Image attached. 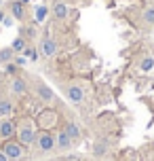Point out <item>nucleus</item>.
<instances>
[{"label": "nucleus", "instance_id": "1", "mask_svg": "<svg viewBox=\"0 0 154 161\" xmlns=\"http://www.w3.org/2000/svg\"><path fill=\"white\" fill-rule=\"evenodd\" d=\"M34 146L38 155H49L57 148V134H53L51 129H40L36 131V140H34Z\"/></svg>", "mask_w": 154, "mask_h": 161}, {"label": "nucleus", "instance_id": "2", "mask_svg": "<svg viewBox=\"0 0 154 161\" xmlns=\"http://www.w3.org/2000/svg\"><path fill=\"white\" fill-rule=\"evenodd\" d=\"M15 136H17V142H21L23 146H32L34 140H36V129H34L32 119H28V117H25V119L19 121V123H17Z\"/></svg>", "mask_w": 154, "mask_h": 161}, {"label": "nucleus", "instance_id": "3", "mask_svg": "<svg viewBox=\"0 0 154 161\" xmlns=\"http://www.w3.org/2000/svg\"><path fill=\"white\" fill-rule=\"evenodd\" d=\"M2 151L7 153V157L11 161H19V159L25 157V146L21 144V142H17V140H4Z\"/></svg>", "mask_w": 154, "mask_h": 161}, {"label": "nucleus", "instance_id": "4", "mask_svg": "<svg viewBox=\"0 0 154 161\" xmlns=\"http://www.w3.org/2000/svg\"><path fill=\"white\" fill-rule=\"evenodd\" d=\"M55 123H57V113L53 108H44V110H40L38 117H36V125L40 129H53Z\"/></svg>", "mask_w": 154, "mask_h": 161}, {"label": "nucleus", "instance_id": "5", "mask_svg": "<svg viewBox=\"0 0 154 161\" xmlns=\"http://www.w3.org/2000/svg\"><path fill=\"white\" fill-rule=\"evenodd\" d=\"M34 91H36V96L40 97L44 104H51V102H55V91L40 79H34Z\"/></svg>", "mask_w": 154, "mask_h": 161}, {"label": "nucleus", "instance_id": "6", "mask_svg": "<svg viewBox=\"0 0 154 161\" xmlns=\"http://www.w3.org/2000/svg\"><path fill=\"white\" fill-rule=\"evenodd\" d=\"M7 7H8V15H13L17 21L23 24L25 19H28V4H23L21 0H11Z\"/></svg>", "mask_w": 154, "mask_h": 161}, {"label": "nucleus", "instance_id": "7", "mask_svg": "<svg viewBox=\"0 0 154 161\" xmlns=\"http://www.w3.org/2000/svg\"><path fill=\"white\" fill-rule=\"evenodd\" d=\"M40 53L44 57H55L57 55V40L51 36L49 32L42 36V40H40Z\"/></svg>", "mask_w": 154, "mask_h": 161}, {"label": "nucleus", "instance_id": "8", "mask_svg": "<svg viewBox=\"0 0 154 161\" xmlns=\"http://www.w3.org/2000/svg\"><path fill=\"white\" fill-rule=\"evenodd\" d=\"M64 96L68 97V102L80 104L82 100H85V89H82L80 85H65L64 87Z\"/></svg>", "mask_w": 154, "mask_h": 161}, {"label": "nucleus", "instance_id": "9", "mask_svg": "<svg viewBox=\"0 0 154 161\" xmlns=\"http://www.w3.org/2000/svg\"><path fill=\"white\" fill-rule=\"evenodd\" d=\"M17 131V123H13V121L8 119H0V138L2 140H11V138L15 136Z\"/></svg>", "mask_w": 154, "mask_h": 161}, {"label": "nucleus", "instance_id": "10", "mask_svg": "<svg viewBox=\"0 0 154 161\" xmlns=\"http://www.w3.org/2000/svg\"><path fill=\"white\" fill-rule=\"evenodd\" d=\"M72 146H74V140L70 138V134L65 131V127H61L57 131V148H59V151H70Z\"/></svg>", "mask_w": 154, "mask_h": 161}, {"label": "nucleus", "instance_id": "11", "mask_svg": "<svg viewBox=\"0 0 154 161\" xmlns=\"http://www.w3.org/2000/svg\"><path fill=\"white\" fill-rule=\"evenodd\" d=\"M51 13H53L55 19L64 21V19H68V15H70V7H68L65 2H61V0H57L55 4H53V8H51Z\"/></svg>", "mask_w": 154, "mask_h": 161}, {"label": "nucleus", "instance_id": "12", "mask_svg": "<svg viewBox=\"0 0 154 161\" xmlns=\"http://www.w3.org/2000/svg\"><path fill=\"white\" fill-rule=\"evenodd\" d=\"M11 91L15 96H25L28 93V80L21 79V76H15V79L11 80Z\"/></svg>", "mask_w": 154, "mask_h": 161}, {"label": "nucleus", "instance_id": "13", "mask_svg": "<svg viewBox=\"0 0 154 161\" xmlns=\"http://www.w3.org/2000/svg\"><path fill=\"white\" fill-rule=\"evenodd\" d=\"M19 36L28 40V45L36 38V24H21L19 25Z\"/></svg>", "mask_w": 154, "mask_h": 161}, {"label": "nucleus", "instance_id": "14", "mask_svg": "<svg viewBox=\"0 0 154 161\" xmlns=\"http://www.w3.org/2000/svg\"><path fill=\"white\" fill-rule=\"evenodd\" d=\"M108 151H110V142L108 140H104V138L95 140V144H93V155L95 157H104Z\"/></svg>", "mask_w": 154, "mask_h": 161}, {"label": "nucleus", "instance_id": "15", "mask_svg": "<svg viewBox=\"0 0 154 161\" xmlns=\"http://www.w3.org/2000/svg\"><path fill=\"white\" fill-rule=\"evenodd\" d=\"M47 17H49V7H47V4H38V7L34 8V24L36 25L42 24Z\"/></svg>", "mask_w": 154, "mask_h": 161}, {"label": "nucleus", "instance_id": "16", "mask_svg": "<svg viewBox=\"0 0 154 161\" xmlns=\"http://www.w3.org/2000/svg\"><path fill=\"white\" fill-rule=\"evenodd\" d=\"M64 127H65V131L70 134V138H72V140H74V144H76V142H80L82 134H80V129H78V125H76L74 121H70V123H65Z\"/></svg>", "mask_w": 154, "mask_h": 161}, {"label": "nucleus", "instance_id": "17", "mask_svg": "<svg viewBox=\"0 0 154 161\" xmlns=\"http://www.w3.org/2000/svg\"><path fill=\"white\" fill-rule=\"evenodd\" d=\"M15 51L11 49V45L8 47H2L0 49V64H11V62H15Z\"/></svg>", "mask_w": 154, "mask_h": 161}, {"label": "nucleus", "instance_id": "18", "mask_svg": "<svg viewBox=\"0 0 154 161\" xmlns=\"http://www.w3.org/2000/svg\"><path fill=\"white\" fill-rule=\"evenodd\" d=\"M137 68L141 70V72H152L154 70V57L152 55H144L141 59H139Z\"/></svg>", "mask_w": 154, "mask_h": 161}, {"label": "nucleus", "instance_id": "19", "mask_svg": "<svg viewBox=\"0 0 154 161\" xmlns=\"http://www.w3.org/2000/svg\"><path fill=\"white\" fill-rule=\"evenodd\" d=\"M21 55L28 57V62H38V59H40V49H36L34 45H28Z\"/></svg>", "mask_w": 154, "mask_h": 161}, {"label": "nucleus", "instance_id": "20", "mask_svg": "<svg viewBox=\"0 0 154 161\" xmlns=\"http://www.w3.org/2000/svg\"><path fill=\"white\" fill-rule=\"evenodd\" d=\"M13 102L11 100H0V119H7V117H11L13 114Z\"/></svg>", "mask_w": 154, "mask_h": 161}, {"label": "nucleus", "instance_id": "21", "mask_svg": "<svg viewBox=\"0 0 154 161\" xmlns=\"http://www.w3.org/2000/svg\"><path fill=\"white\" fill-rule=\"evenodd\" d=\"M141 19H144V24L150 25V28L154 25V4H148V7L144 8V13H141Z\"/></svg>", "mask_w": 154, "mask_h": 161}, {"label": "nucleus", "instance_id": "22", "mask_svg": "<svg viewBox=\"0 0 154 161\" xmlns=\"http://www.w3.org/2000/svg\"><path fill=\"white\" fill-rule=\"evenodd\" d=\"M28 47V40L25 38H21V36H17L13 42H11V49L15 51V53H23V49Z\"/></svg>", "mask_w": 154, "mask_h": 161}, {"label": "nucleus", "instance_id": "23", "mask_svg": "<svg viewBox=\"0 0 154 161\" xmlns=\"http://www.w3.org/2000/svg\"><path fill=\"white\" fill-rule=\"evenodd\" d=\"M4 74H11L13 79H15V76H19V66H17L15 62H11V64H4Z\"/></svg>", "mask_w": 154, "mask_h": 161}, {"label": "nucleus", "instance_id": "24", "mask_svg": "<svg viewBox=\"0 0 154 161\" xmlns=\"http://www.w3.org/2000/svg\"><path fill=\"white\" fill-rule=\"evenodd\" d=\"M15 21H17V19L13 15H4V19H2V28H13Z\"/></svg>", "mask_w": 154, "mask_h": 161}, {"label": "nucleus", "instance_id": "25", "mask_svg": "<svg viewBox=\"0 0 154 161\" xmlns=\"http://www.w3.org/2000/svg\"><path fill=\"white\" fill-rule=\"evenodd\" d=\"M15 64L19 66V68H21V66H25V64H28V57H25V55H21V53H17V55H15Z\"/></svg>", "mask_w": 154, "mask_h": 161}, {"label": "nucleus", "instance_id": "26", "mask_svg": "<svg viewBox=\"0 0 154 161\" xmlns=\"http://www.w3.org/2000/svg\"><path fill=\"white\" fill-rule=\"evenodd\" d=\"M0 161H11V159L7 157V153H4V151H0Z\"/></svg>", "mask_w": 154, "mask_h": 161}, {"label": "nucleus", "instance_id": "27", "mask_svg": "<svg viewBox=\"0 0 154 161\" xmlns=\"http://www.w3.org/2000/svg\"><path fill=\"white\" fill-rule=\"evenodd\" d=\"M4 15H7V13H4V8L0 7V24H2V19H4Z\"/></svg>", "mask_w": 154, "mask_h": 161}, {"label": "nucleus", "instance_id": "28", "mask_svg": "<svg viewBox=\"0 0 154 161\" xmlns=\"http://www.w3.org/2000/svg\"><path fill=\"white\" fill-rule=\"evenodd\" d=\"M21 2H23V4H28V2H30V0H21Z\"/></svg>", "mask_w": 154, "mask_h": 161}, {"label": "nucleus", "instance_id": "29", "mask_svg": "<svg viewBox=\"0 0 154 161\" xmlns=\"http://www.w3.org/2000/svg\"><path fill=\"white\" fill-rule=\"evenodd\" d=\"M0 30H2V24H0Z\"/></svg>", "mask_w": 154, "mask_h": 161}, {"label": "nucleus", "instance_id": "30", "mask_svg": "<svg viewBox=\"0 0 154 161\" xmlns=\"http://www.w3.org/2000/svg\"><path fill=\"white\" fill-rule=\"evenodd\" d=\"M141 161H146V159H141Z\"/></svg>", "mask_w": 154, "mask_h": 161}]
</instances>
